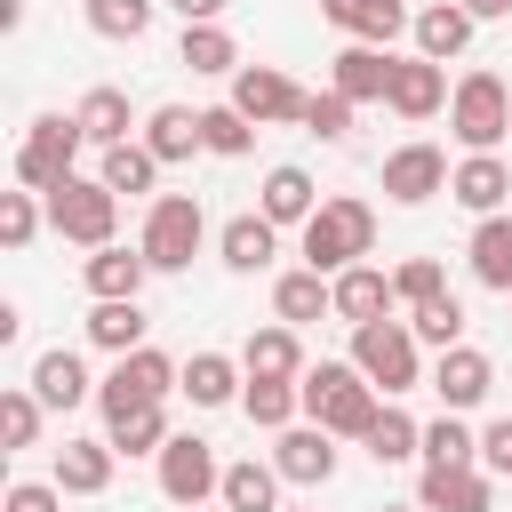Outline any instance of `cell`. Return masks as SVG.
I'll list each match as a JSON object with an SVG mask.
<instances>
[{
  "label": "cell",
  "mask_w": 512,
  "mask_h": 512,
  "mask_svg": "<svg viewBox=\"0 0 512 512\" xmlns=\"http://www.w3.org/2000/svg\"><path fill=\"white\" fill-rule=\"evenodd\" d=\"M296 384H304V416H312V424H328L336 440H368V424H376L384 392H376L352 360H320V368H304Z\"/></svg>",
  "instance_id": "obj_1"
},
{
  "label": "cell",
  "mask_w": 512,
  "mask_h": 512,
  "mask_svg": "<svg viewBox=\"0 0 512 512\" xmlns=\"http://www.w3.org/2000/svg\"><path fill=\"white\" fill-rule=\"evenodd\" d=\"M368 248H376V208L360 200V192H336V200H320L312 216H304V264L312 272H344V264H368Z\"/></svg>",
  "instance_id": "obj_2"
},
{
  "label": "cell",
  "mask_w": 512,
  "mask_h": 512,
  "mask_svg": "<svg viewBox=\"0 0 512 512\" xmlns=\"http://www.w3.org/2000/svg\"><path fill=\"white\" fill-rule=\"evenodd\" d=\"M80 144H88L80 112H40L24 128V144H16V184L24 192H56L64 176H80Z\"/></svg>",
  "instance_id": "obj_3"
},
{
  "label": "cell",
  "mask_w": 512,
  "mask_h": 512,
  "mask_svg": "<svg viewBox=\"0 0 512 512\" xmlns=\"http://www.w3.org/2000/svg\"><path fill=\"white\" fill-rule=\"evenodd\" d=\"M40 200H48V232L72 240V248H104V240L120 232V192H112L104 176H64V184L40 192Z\"/></svg>",
  "instance_id": "obj_4"
},
{
  "label": "cell",
  "mask_w": 512,
  "mask_h": 512,
  "mask_svg": "<svg viewBox=\"0 0 512 512\" xmlns=\"http://www.w3.org/2000/svg\"><path fill=\"white\" fill-rule=\"evenodd\" d=\"M200 240H208V208H200L192 192H152L144 232H136V248L152 256V272H184V264L200 256Z\"/></svg>",
  "instance_id": "obj_5"
},
{
  "label": "cell",
  "mask_w": 512,
  "mask_h": 512,
  "mask_svg": "<svg viewBox=\"0 0 512 512\" xmlns=\"http://www.w3.org/2000/svg\"><path fill=\"white\" fill-rule=\"evenodd\" d=\"M352 368L384 392V400H400V392H416L424 384V360H416V328L408 320H368V328H352Z\"/></svg>",
  "instance_id": "obj_6"
},
{
  "label": "cell",
  "mask_w": 512,
  "mask_h": 512,
  "mask_svg": "<svg viewBox=\"0 0 512 512\" xmlns=\"http://www.w3.org/2000/svg\"><path fill=\"white\" fill-rule=\"evenodd\" d=\"M448 128H456L464 152H496V144L512 136V88H504L496 72L472 64V72L448 88Z\"/></svg>",
  "instance_id": "obj_7"
},
{
  "label": "cell",
  "mask_w": 512,
  "mask_h": 512,
  "mask_svg": "<svg viewBox=\"0 0 512 512\" xmlns=\"http://www.w3.org/2000/svg\"><path fill=\"white\" fill-rule=\"evenodd\" d=\"M216 488H224L216 440H200V432H168V448H160V496H168L176 512H200Z\"/></svg>",
  "instance_id": "obj_8"
},
{
  "label": "cell",
  "mask_w": 512,
  "mask_h": 512,
  "mask_svg": "<svg viewBox=\"0 0 512 512\" xmlns=\"http://www.w3.org/2000/svg\"><path fill=\"white\" fill-rule=\"evenodd\" d=\"M96 408H104V440H112L120 456H160V448H168V400L96 384Z\"/></svg>",
  "instance_id": "obj_9"
},
{
  "label": "cell",
  "mask_w": 512,
  "mask_h": 512,
  "mask_svg": "<svg viewBox=\"0 0 512 512\" xmlns=\"http://www.w3.org/2000/svg\"><path fill=\"white\" fill-rule=\"evenodd\" d=\"M448 176H456V168H448V152L416 136V144H392V152H384V176H376V184H384V200L424 208L432 192H448Z\"/></svg>",
  "instance_id": "obj_10"
},
{
  "label": "cell",
  "mask_w": 512,
  "mask_h": 512,
  "mask_svg": "<svg viewBox=\"0 0 512 512\" xmlns=\"http://www.w3.org/2000/svg\"><path fill=\"white\" fill-rule=\"evenodd\" d=\"M232 104L256 120V128H280V120H304V88L280 72V64H240L232 72Z\"/></svg>",
  "instance_id": "obj_11"
},
{
  "label": "cell",
  "mask_w": 512,
  "mask_h": 512,
  "mask_svg": "<svg viewBox=\"0 0 512 512\" xmlns=\"http://www.w3.org/2000/svg\"><path fill=\"white\" fill-rule=\"evenodd\" d=\"M272 464H280V480H296V488H328V480H336V432L304 416V424L272 432Z\"/></svg>",
  "instance_id": "obj_12"
},
{
  "label": "cell",
  "mask_w": 512,
  "mask_h": 512,
  "mask_svg": "<svg viewBox=\"0 0 512 512\" xmlns=\"http://www.w3.org/2000/svg\"><path fill=\"white\" fill-rule=\"evenodd\" d=\"M416 504L424 512H496V472L488 464H424Z\"/></svg>",
  "instance_id": "obj_13"
},
{
  "label": "cell",
  "mask_w": 512,
  "mask_h": 512,
  "mask_svg": "<svg viewBox=\"0 0 512 512\" xmlns=\"http://www.w3.org/2000/svg\"><path fill=\"white\" fill-rule=\"evenodd\" d=\"M392 48H368V40H344L336 56H328V88L336 96H352V104H384V88H392Z\"/></svg>",
  "instance_id": "obj_14"
},
{
  "label": "cell",
  "mask_w": 512,
  "mask_h": 512,
  "mask_svg": "<svg viewBox=\"0 0 512 512\" xmlns=\"http://www.w3.org/2000/svg\"><path fill=\"white\" fill-rule=\"evenodd\" d=\"M488 384H496V368H488L480 344H448V352L432 360V392H440V408H456V416H472V408L488 400Z\"/></svg>",
  "instance_id": "obj_15"
},
{
  "label": "cell",
  "mask_w": 512,
  "mask_h": 512,
  "mask_svg": "<svg viewBox=\"0 0 512 512\" xmlns=\"http://www.w3.org/2000/svg\"><path fill=\"white\" fill-rule=\"evenodd\" d=\"M384 104H392L400 120H432V112H448V64H432V56H400Z\"/></svg>",
  "instance_id": "obj_16"
},
{
  "label": "cell",
  "mask_w": 512,
  "mask_h": 512,
  "mask_svg": "<svg viewBox=\"0 0 512 512\" xmlns=\"http://www.w3.org/2000/svg\"><path fill=\"white\" fill-rule=\"evenodd\" d=\"M144 280H152V256L144 248H120V240H104V248H88V264H80V288L104 304V296H144Z\"/></svg>",
  "instance_id": "obj_17"
},
{
  "label": "cell",
  "mask_w": 512,
  "mask_h": 512,
  "mask_svg": "<svg viewBox=\"0 0 512 512\" xmlns=\"http://www.w3.org/2000/svg\"><path fill=\"white\" fill-rule=\"evenodd\" d=\"M328 288H336V320H344V328L392 320V304H400V296H392V272H376V264H344Z\"/></svg>",
  "instance_id": "obj_18"
},
{
  "label": "cell",
  "mask_w": 512,
  "mask_h": 512,
  "mask_svg": "<svg viewBox=\"0 0 512 512\" xmlns=\"http://www.w3.org/2000/svg\"><path fill=\"white\" fill-rule=\"evenodd\" d=\"M320 16H328L344 40H368V48H392V40L416 24L400 0H320Z\"/></svg>",
  "instance_id": "obj_19"
},
{
  "label": "cell",
  "mask_w": 512,
  "mask_h": 512,
  "mask_svg": "<svg viewBox=\"0 0 512 512\" xmlns=\"http://www.w3.org/2000/svg\"><path fill=\"white\" fill-rule=\"evenodd\" d=\"M416 56H432V64H448V56H464L472 48V32H480V16L464 8V0H432V8H416Z\"/></svg>",
  "instance_id": "obj_20"
},
{
  "label": "cell",
  "mask_w": 512,
  "mask_h": 512,
  "mask_svg": "<svg viewBox=\"0 0 512 512\" xmlns=\"http://www.w3.org/2000/svg\"><path fill=\"white\" fill-rule=\"evenodd\" d=\"M448 200H456V208H472V216H496V208L512 200V168H504L496 152H464V160H456V176H448Z\"/></svg>",
  "instance_id": "obj_21"
},
{
  "label": "cell",
  "mask_w": 512,
  "mask_h": 512,
  "mask_svg": "<svg viewBox=\"0 0 512 512\" xmlns=\"http://www.w3.org/2000/svg\"><path fill=\"white\" fill-rule=\"evenodd\" d=\"M216 256H224V272H272V256H280V224H272L264 208H248V216H232V224L216 232Z\"/></svg>",
  "instance_id": "obj_22"
},
{
  "label": "cell",
  "mask_w": 512,
  "mask_h": 512,
  "mask_svg": "<svg viewBox=\"0 0 512 512\" xmlns=\"http://www.w3.org/2000/svg\"><path fill=\"white\" fill-rule=\"evenodd\" d=\"M328 312H336V288H328V272L296 264V272H280V280H272V320H288V328H312V320H328Z\"/></svg>",
  "instance_id": "obj_23"
},
{
  "label": "cell",
  "mask_w": 512,
  "mask_h": 512,
  "mask_svg": "<svg viewBox=\"0 0 512 512\" xmlns=\"http://www.w3.org/2000/svg\"><path fill=\"white\" fill-rule=\"evenodd\" d=\"M112 464H120V448H112V440H64L48 480H56L64 496H104V488H112Z\"/></svg>",
  "instance_id": "obj_24"
},
{
  "label": "cell",
  "mask_w": 512,
  "mask_h": 512,
  "mask_svg": "<svg viewBox=\"0 0 512 512\" xmlns=\"http://www.w3.org/2000/svg\"><path fill=\"white\" fill-rule=\"evenodd\" d=\"M136 136L152 144V160H160V168H176V160H192V152H208V144H200V112H192V104H152Z\"/></svg>",
  "instance_id": "obj_25"
},
{
  "label": "cell",
  "mask_w": 512,
  "mask_h": 512,
  "mask_svg": "<svg viewBox=\"0 0 512 512\" xmlns=\"http://www.w3.org/2000/svg\"><path fill=\"white\" fill-rule=\"evenodd\" d=\"M104 384L144 392V400H168V392H184V360H168L160 344H136V352H120V360H112V376H104Z\"/></svg>",
  "instance_id": "obj_26"
},
{
  "label": "cell",
  "mask_w": 512,
  "mask_h": 512,
  "mask_svg": "<svg viewBox=\"0 0 512 512\" xmlns=\"http://www.w3.org/2000/svg\"><path fill=\"white\" fill-rule=\"evenodd\" d=\"M464 256H472V280H480V288H496V296H512V216H504V208L472 224V240H464Z\"/></svg>",
  "instance_id": "obj_27"
},
{
  "label": "cell",
  "mask_w": 512,
  "mask_h": 512,
  "mask_svg": "<svg viewBox=\"0 0 512 512\" xmlns=\"http://www.w3.org/2000/svg\"><path fill=\"white\" fill-rule=\"evenodd\" d=\"M240 384H248V368H240L232 352H192V360H184V400H192V408H232Z\"/></svg>",
  "instance_id": "obj_28"
},
{
  "label": "cell",
  "mask_w": 512,
  "mask_h": 512,
  "mask_svg": "<svg viewBox=\"0 0 512 512\" xmlns=\"http://www.w3.org/2000/svg\"><path fill=\"white\" fill-rule=\"evenodd\" d=\"M240 416L264 424V432H288V424L304 416V384H296V376H248V384H240Z\"/></svg>",
  "instance_id": "obj_29"
},
{
  "label": "cell",
  "mask_w": 512,
  "mask_h": 512,
  "mask_svg": "<svg viewBox=\"0 0 512 512\" xmlns=\"http://www.w3.org/2000/svg\"><path fill=\"white\" fill-rule=\"evenodd\" d=\"M256 208H264V216H272L280 232H288V224L304 232V216L320 208V184H312V176H304V168L288 160V168H272V176H264V192H256Z\"/></svg>",
  "instance_id": "obj_30"
},
{
  "label": "cell",
  "mask_w": 512,
  "mask_h": 512,
  "mask_svg": "<svg viewBox=\"0 0 512 512\" xmlns=\"http://www.w3.org/2000/svg\"><path fill=\"white\" fill-rule=\"evenodd\" d=\"M216 504H224V512H280V464H256V456L224 464Z\"/></svg>",
  "instance_id": "obj_31"
},
{
  "label": "cell",
  "mask_w": 512,
  "mask_h": 512,
  "mask_svg": "<svg viewBox=\"0 0 512 512\" xmlns=\"http://www.w3.org/2000/svg\"><path fill=\"white\" fill-rule=\"evenodd\" d=\"M72 112H80V128H88V144H96V152L136 136V104H128V88H88Z\"/></svg>",
  "instance_id": "obj_32"
},
{
  "label": "cell",
  "mask_w": 512,
  "mask_h": 512,
  "mask_svg": "<svg viewBox=\"0 0 512 512\" xmlns=\"http://www.w3.org/2000/svg\"><path fill=\"white\" fill-rule=\"evenodd\" d=\"M96 176H104V184H112L120 200H144V192L160 184V160H152V144H144V136H128V144H104Z\"/></svg>",
  "instance_id": "obj_33"
},
{
  "label": "cell",
  "mask_w": 512,
  "mask_h": 512,
  "mask_svg": "<svg viewBox=\"0 0 512 512\" xmlns=\"http://www.w3.org/2000/svg\"><path fill=\"white\" fill-rule=\"evenodd\" d=\"M240 368H248V376H304L312 360H304L296 328H288V320H272V328H256V336L240 344Z\"/></svg>",
  "instance_id": "obj_34"
},
{
  "label": "cell",
  "mask_w": 512,
  "mask_h": 512,
  "mask_svg": "<svg viewBox=\"0 0 512 512\" xmlns=\"http://www.w3.org/2000/svg\"><path fill=\"white\" fill-rule=\"evenodd\" d=\"M32 392H40L48 408H80V400H88L96 384H88V360L56 344V352H40V360H32Z\"/></svg>",
  "instance_id": "obj_35"
},
{
  "label": "cell",
  "mask_w": 512,
  "mask_h": 512,
  "mask_svg": "<svg viewBox=\"0 0 512 512\" xmlns=\"http://www.w3.org/2000/svg\"><path fill=\"white\" fill-rule=\"evenodd\" d=\"M88 344L112 352V360L136 352V344H144V304H136V296H104V304L88 312Z\"/></svg>",
  "instance_id": "obj_36"
},
{
  "label": "cell",
  "mask_w": 512,
  "mask_h": 512,
  "mask_svg": "<svg viewBox=\"0 0 512 512\" xmlns=\"http://www.w3.org/2000/svg\"><path fill=\"white\" fill-rule=\"evenodd\" d=\"M360 448H368V456H376V464H408V456H424V424H416V416H408V408H392V400H384V408H376V424H368V440H360Z\"/></svg>",
  "instance_id": "obj_37"
},
{
  "label": "cell",
  "mask_w": 512,
  "mask_h": 512,
  "mask_svg": "<svg viewBox=\"0 0 512 512\" xmlns=\"http://www.w3.org/2000/svg\"><path fill=\"white\" fill-rule=\"evenodd\" d=\"M176 64H192V72H240V48H232V32L224 24H184V40H176Z\"/></svg>",
  "instance_id": "obj_38"
},
{
  "label": "cell",
  "mask_w": 512,
  "mask_h": 512,
  "mask_svg": "<svg viewBox=\"0 0 512 512\" xmlns=\"http://www.w3.org/2000/svg\"><path fill=\"white\" fill-rule=\"evenodd\" d=\"M200 144H208L216 160H240V152L256 144V120H248V112L224 96V104H208V112H200Z\"/></svg>",
  "instance_id": "obj_39"
},
{
  "label": "cell",
  "mask_w": 512,
  "mask_h": 512,
  "mask_svg": "<svg viewBox=\"0 0 512 512\" xmlns=\"http://www.w3.org/2000/svg\"><path fill=\"white\" fill-rule=\"evenodd\" d=\"M424 464H480V432H472L456 408H440V416L424 424Z\"/></svg>",
  "instance_id": "obj_40"
},
{
  "label": "cell",
  "mask_w": 512,
  "mask_h": 512,
  "mask_svg": "<svg viewBox=\"0 0 512 512\" xmlns=\"http://www.w3.org/2000/svg\"><path fill=\"white\" fill-rule=\"evenodd\" d=\"M40 224H48V200H40V192H24V184H16V192H0V248H8V256H16V248H32V240H40Z\"/></svg>",
  "instance_id": "obj_41"
},
{
  "label": "cell",
  "mask_w": 512,
  "mask_h": 512,
  "mask_svg": "<svg viewBox=\"0 0 512 512\" xmlns=\"http://www.w3.org/2000/svg\"><path fill=\"white\" fill-rule=\"evenodd\" d=\"M40 416H48V400L32 384H8L0 392V440L8 448H40Z\"/></svg>",
  "instance_id": "obj_42"
},
{
  "label": "cell",
  "mask_w": 512,
  "mask_h": 512,
  "mask_svg": "<svg viewBox=\"0 0 512 512\" xmlns=\"http://www.w3.org/2000/svg\"><path fill=\"white\" fill-rule=\"evenodd\" d=\"M160 0H88V32L96 40H144Z\"/></svg>",
  "instance_id": "obj_43"
},
{
  "label": "cell",
  "mask_w": 512,
  "mask_h": 512,
  "mask_svg": "<svg viewBox=\"0 0 512 512\" xmlns=\"http://www.w3.org/2000/svg\"><path fill=\"white\" fill-rule=\"evenodd\" d=\"M352 96H336V88H320V96H304V136H320V144H344L352 136Z\"/></svg>",
  "instance_id": "obj_44"
},
{
  "label": "cell",
  "mask_w": 512,
  "mask_h": 512,
  "mask_svg": "<svg viewBox=\"0 0 512 512\" xmlns=\"http://www.w3.org/2000/svg\"><path fill=\"white\" fill-rule=\"evenodd\" d=\"M408 328H416V344H440L448 352V344H464V304L456 296H432V304L408 312Z\"/></svg>",
  "instance_id": "obj_45"
},
{
  "label": "cell",
  "mask_w": 512,
  "mask_h": 512,
  "mask_svg": "<svg viewBox=\"0 0 512 512\" xmlns=\"http://www.w3.org/2000/svg\"><path fill=\"white\" fill-rule=\"evenodd\" d=\"M392 296L416 312V304H432V296H448V272H440V256H408L400 272H392Z\"/></svg>",
  "instance_id": "obj_46"
},
{
  "label": "cell",
  "mask_w": 512,
  "mask_h": 512,
  "mask_svg": "<svg viewBox=\"0 0 512 512\" xmlns=\"http://www.w3.org/2000/svg\"><path fill=\"white\" fill-rule=\"evenodd\" d=\"M0 512H64V488L56 480H8Z\"/></svg>",
  "instance_id": "obj_47"
},
{
  "label": "cell",
  "mask_w": 512,
  "mask_h": 512,
  "mask_svg": "<svg viewBox=\"0 0 512 512\" xmlns=\"http://www.w3.org/2000/svg\"><path fill=\"white\" fill-rule=\"evenodd\" d=\"M480 464H488V472H504V480H512V416H496V424H488V432H480Z\"/></svg>",
  "instance_id": "obj_48"
},
{
  "label": "cell",
  "mask_w": 512,
  "mask_h": 512,
  "mask_svg": "<svg viewBox=\"0 0 512 512\" xmlns=\"http://www.w3.org/2000/svg\"><path fill=\"white\" fill-rule=\"evenodd\" d=\"M168 8H176L184 24H216V16H224V0H168Z\"/></svg>",
  "instance_id": "obj_49"
},
{
  "label": "cell",
  "mask_w": 512,
  "mask_h": 512,
  "mask_svg": "<svg viewBox=\"0 0 512 512\" xmlns=\"http://www.w3.org/2000/svg\"><path fill=\"white\" fill-rule=\"evenodd\" d=\"M464 8H472L480 24H504V16H512V0H464Z\"/></svg>",
  "instance_id": "obj_50"
},
{
  "label": "cell",
  "mask_w": 512,
  "mask_h": 512,
  "mask_svg": "<svg viewBox=\"0 0 512 512\" xmlns=\"http://www.w3.org/2000/svg\"><path fill=\"white\" fill-rule=\"evenodd\" d=\"M24 24V0H0V32H16Z\"/></svg>",
  "instance_id": "obj_51"
},
{
  "label": "cell",
  "mask_w": 512,
  "mask_h": 512,
  "mask_svg": "<svg viewBox=\"0 0 512 512\" xmlns=\"http://www.w3.org/2000/svg\"><path fill=\"white\" fill-rule=\"evenodd\" d=\"M384 512H424V504H384Z\"/></svg>",
  "instance_id": "obj_52"
},
{
  "label": "cell",
  "mask_w": 512,
  "mask_h": 512,
  "mask_svg": "<svg viewBox=\"0 0 512 512\" xmlns=\"http://www.w3.org/2000/svg\"><path fill=\"white\" fill-rule=\"evenodd\" d=\"M200 512H208V504H200Z\"/></svg>",
  "instance_id": "obj_53"
},
{
  "label": "cell",
  "mask_w": 512,
  "mask_h": 512,
  "mask_svg": "<svg viewBox=\"0 0 512 512\" xmlns=\"http://www.w3.org/2000/svg\"><path fill=\"white\" fill-rule=\"evenodd\" d=\"M280 512H288V504H280Z\"/></svg>",
  "instance_id": "obj_54"
}]
</instances>
